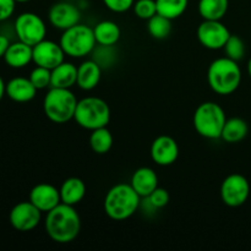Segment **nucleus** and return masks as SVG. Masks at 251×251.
Masks as SVG:
<instances>
[{"instance_id": "c85d7f7f", "label": "nucleus", "mask_w": 251, "mask_h": 251, "mask_svg": "<svg viewBox=\"0 0 251 251\" xmlns=\"http://www.w3.org/2000/svg\"><path fill=\"white\" fill-rule=\"evenodd\" d=\"M29 80L37 90H44V88L50 87L51 70L43 68V66L36 65V68L29 74Z\"/></svg>"}, {"instance_id": "9b49d317", "label": "nucleus", "mask_w": 251, "mask_h": 251, "mask_svg": "<svg viewBox=\"0 0 251 251\" xmlns=\"http://www.w3.org/2000/svg\"><path fill=\"white\" fill-rule=\"evenodd\" d=\"M42 211L38 210L31 201H22L11 208L9 215L10 225L19 232H29L39 225Z\"/></svg>"}, {"instance_id": "4468645a", "label": "nucleus", "mask_w": 251, "mask_h": 251, "mask_svg": "<svg viewBox=\"0 0 251 251\" xmlns=\"http://www.w3.org/2000/svg\"><path fill=\"white\" fill-rule=\"evenodd\" d=\"M150 153L152 161L158 166H172L179 157V146L172 136L161 135L153 140Z\"/></svg>"}, {"instance_id": "20e7f679", "label": "nucleus", "mask_w": 251, "mask_h": 251, "mask_svg": "<svg viewBox=\"0 0 251 251\" xmlns=\"http://www.w3.org/2000/svg\"><path fill=\"white\" fill-rule=\"evenodd\" d=\"M77 98L70 88L50 87L43 100L46 117L56 124H64L74 119Z\"/></svg>"}, {"instance_id": "a211bd4d", "label": "nucleus", "mask_w": 251, "mask_h": 251, "mask_svg": "<svg viewBox=\"0 0 251 251\" xmlns=\"http://www.w3.org/2000/svg\"><path fill=\"white\" fill-rule=\"evenodd\" d=\"M5 63L12 69H22L33 61V47L17 41L10 43L6 53L4 55Z\"/></svg>"}, {"instance_id": "72a5a7b5", "label": "nucleus", "mask_w": 251, "mask_h": 251, "mask_svg": "<svg viewBox=\"0 0 251 251\" xmlns=\"http://www.w3.org/2000/svg\"><path fill=\"white\" fill-rule=\"evenodd\" d=\"M9 46H10L9 38H7L6 36H4V34H0V58H4Z\"/></svg>"}, {"instance_id": "dca6fc26", "label": "nucleus", "mask_w": 251, "mask_h": 251, "mask_svg": "<svg viewBox=\"0 0 251 251\" xmlns=\"http://www.w3.org/2000/svg\"><path fill=\"white\" fill-rule=\"evenodd\" d=\"M130 185L141 198H147L152 191L158 188V176L150 167H141L134 172Z\"/></svg>"}, {"instance_id": "f03ea898", "label": "nucleus", "mask_w": 251, "mask_h": 251, "mask_svg": "<svg viewBox=\"0 0 251 251\" xmlns=\"http://www.w3.org/2000/svg\"><path fill=\"white\" fill-rule=\"evenodd\" d=\"M207 82L211 90L217 95H232L242 82V70L238 61L228 56L215 59L208 66Z\"/></svg>"}, {"instance_id": "a878e982", "label": "nucleus", "mask_w": 251, "mask_h": 251, "mask_svg": "<svg viewBox=\"0 0 251 251\" xmlns=\"http://www.w3.org/2000/svg\"><path fill=\"white\" fill-rule=\"evenodd\" d=\"M157 14L169 20H176L186 11L189 0H156Z\"/></svg>"}, {"instance_id": "f704fd0d", "label": "nucleus", "mask_w": 251, "mask_h": 251, "mask_svg": "<svg viewBox=\"0 0 251 251\" xmlns=\"http://www.w3.org/2000/svg\"><path fill=\"white\" fill-rule=\"evenodd\" d=\"M4 95H6V83L4 82L2 77L0 76V100H2Z\"/></svg>"}, {"instance_id": "bb28decb", "label": "nucleus", "mask_w": 251, "mask_h": 251, "mask_svg": "<svg viewBox=\"0 0 251 251\" xmlns=\"http://www.w3.org/2000/svg\"><path fill=\"white\" fill-rule=\"evenodd\" d=\"M147 31L154 39H166L172 32V20L156 14L147 20Z\"/></svg>"}, {"instance_id": "c9c22d12", "label": "nucleus", "mask_w": 251, "mask_h": 251, "mask_svg": "<svg viewBox=\"0 0 251 251\" xmlns=\"http://www.w3.org/2000/svg\"><path fill=\"white\" fill-rule=\"evenodd\" d=\"M248 74H249V76L251 77V58L248 61Z\"/></svg>"}, {"instance_id": "5701e85b", "label": "nucleus", "mask_w": 251, "mask_h": 251, "mask_svg": "<svg viewBox=\"0 0 251 251\" xmlns=\"http://www.w3.org/2000/svg\"><path fill=\"white\" fill-rule=\"evenodd\" d=\"M248 132H249V126L244 119L237 117L229 118L226 120L221 139L228 144H237L247 137Z\"/></svg>"}, {"instance_id": "f3484780", "label": "nucleus", "mask_w": 251, "mask_h": 251, "mask_svg": "<svg viewBox=\"0 0 251 251\" xmlns=\"http://www.w3.org/2000/svg\"><path fill=\"white\" fill-rule=\"evenodd\" d=\"M37 88L29 77H14L6 83V96L17 103H26L33 100L37 95Z\"/></svg>"}, {"instance_id": "ddd939ff", "label": "nucleus", "mask_w": 251, "mask_h": 251, "mask_svg": "<svg viewBox=\"0 0 251 251\" xmlns=\"http://www.w3.org/2000/svg\"><path fill=\"white\" fill-rule=\"evenodd\" d=\"M48 19L54 28L65 31V29L80 24L81 12L76 5L68 1H60L54 4L49 9Z\"/></svg>"}, {"instance_id": "2f4dec72", "label": "nucleus", "mask_w": 251, "mask_h": 251, "mask_svg": "<svg viewBox=\"0 0 251 251\" xmlns=\"http://www.w3.org/2000/svg\"><path fill=\"white\" fill-rule=\"evenodd\" d=\"M103 2L110 11L123 14L134 6L135 0H103Z\"/></svg>"}, {"instance_id": "7c9ffc66", "label": "nucleus", "mask_w": 251, "mask_h": 251, "mask_svg": "<svg viewBox=\"0 0 251 251\" xmlns=\"http://www.w3.org/2000/svg\"><path fill=\"white\" fill-rule=\"evenodd\" d=\"M147 201H149L150 205L153 208H163L166 207L169 203V200H171V196H169V193L163 188H157L156 190L152 191L149 196H147Z\"/></svg>"}, {"instance_id": "0eeeda50", "label": "nucleus", "mask_w": 251, "mask_h": 251, "mask_svg": "<svg viewBox=\"0 0 251 251\" xmlns=\"http://www.w3.org/2000/svg\"><path fill=\"white\" fill-rule=\"evenodd\" d=\"M59 43L66 55L76 59L85 58L97 47L93 28L83 24H77L63 31Z\"/></svg>"}, {"instance_id": "e433bc0d", "label": "nucleus", "mask_w": 251, "mask_h": 251, "mask_svg": "<svg viewBox=\"0 0 251 251\" xmlns=\"http://www.w3.org/2000/svg\"><path fill=\"white\" fill-rule=\"evenodd\" d=\"M17 2H27V1H29V0H16Z\"/></svg>"}, {"instance_id": "9d476101", "label": "nucleus", "mask_w": 251, "mask_h": 251, "mask_svg": "<svg viewBox=\"0 0 251 251\" xmlns=\"http://www.w3.org/2000/svg\"><path fill=\"white\" fill-rule=\"evenodd\" d=\"M230 34L228 27L217 20H203L198 27L199 42L211 50L225 48Z\"/></svg>"}, {"instance_id": "6ab92c4d", "label": "nucleus", "mask_w": 251, "mask_h": 251, "mask_svg": "<svg viewBox=\"0 0 251 251\" xmlns=\"http://www.w3.org/2000/svg\"><path fill=\"white\" fill-rule=\"evenodd\" d=\"M102 77V68L93 59L85 60L77 66V82L76 85L83 91L96 88Z\"/></svg>"}, {"instance_id": "b1692460", "label": "nucleus", "mask_w": 251, "mask_h": 251, "mask_svg": "<svg viewBox=\"0 0 251 251\" xmlns=\"http://www.w3.org/2000/svg\"><path fill=\"white\" fill-rule=\"evenodd\" d=\"M199 14L203 20L221 21L229 7V0H199Z\"/></svg>"}, {"instance_id": "f8f14e48", "label": "nucleus", "mask_w": 251, "mask_h": 251, "mask_svg": "<svg viewBox=\"0 0 251 251\" xmlns=\"http://www.w3.org/2000/svg\"><path fill=\"white\" fill-rule=\"evenodd\" d=\"M65 55L60 43L54 41L43 39L33 46V63L37 66H43L49 70H53L65 61Z\"/></svg>"}, {"instance_id": "6e6552de", "label": "nucleus", "mask_w": 251, "mask_h": 251, "mask_svg": "<svg viewBox=\"0 0 251 251\" xmlns=\"http://www.w3.org/2000/svg\"><path fill=\"white\" fill-rule=\"evenodd\" d=\"M14 28L19 41L31 47L46 39V22L34 12H24L19 15L15 20Z\"/></svg>"}, {"instance_id": "7ed1b4c3", "label": "nucleus", "mask_w": 251, "mask_h": 251, "mask_svg": "<svg viewBox=\"0 0 251 251\" xmlns=\"http://www.w3.org/2000/svg\"><path fill=\"white\" fill-rule=\"evenodd\" d=\"M141 196L130 184L120 183L108 190L104 198V212L110 220L125 221L140 207Z\"/></svg>"}, {"instance_id": "aec40b11", "label": "nucleus", "mask_w": 251, "mask_h": 251, "mask_svg": "<svg viewBox=\"0 0 251 251\" xmlns=\"http://www.w3.org/2000/svg\"><path fill=\"white\" fill-rule=\"evenodd\" d=\"M60 200L63 203L76 206L83 200L86 195V184L77 176H71L64 180L60 189Z\"/></svg>"}, {"instance_id": "412c9836", "label": "nucleus", "mask_w": 251, "mask_h": 251, "mask_svg": "<svg viewBox=\"0 0 251 251\" xmlns=\"http://www.w3.org/2000/svg\"><path fill=\"white\" fill-rule=\"evenodd\" d=\"M77 82V66L73 63L63 61L51 70L50 87L71 88Z\"/></svg>"}, {"instance_id": "473e14b6", "label": "nucleus", "mask_w": 251, "mask_h": 251, "mask_svg": "<svg viewBox=\"0 0 251 251\" xmlns=\"http://www.w3.org/2000/svg\"><path fill=\"white\" fill-rule=\"evenodd\" d=\"M16 2V0H0V21H5L12 16Z\"/></svg>"}, {"instance_id": "c756f323", "label": "nucleus", "mask_w": 251, "mask_h": 251, "mask_svg": "<svg viewBox=\"0 0 251 251\" xmlns=\"http://www.w3.org/2000/svg\"><path fill=\"white\" fill-rule=\"evenodd\" d=\"M132 9L139 19L150 20L157 14L156 0H136Z\"/></svg>"}, {"instance_id": "cd10ccee", "label": "nucleus", "mask_w": 251, "mask_h": 251, "mask_svg": "<svg viewBox=\"0 0 251 251\" xmlns=\"http://www.w3.org/2000/svg\"><path fill=\"white\" fill-rule=\"evenodd\" d=\"M226 56L235 61H240L245 55V43L237 34H230L225 46Z\"/></svg>"}, {"instance_id": "f257e3e1", "label": "nucleus", "mask_w": 251, "mask_h": 251, "mask_svg": "<svg viewBox=\"0 0 251 251\" xmlns=\"http://www.w3.org/2000/svg\"><path fill=\"white\" fill-rule=\"evenodd\" d=\"M44 227L48 237L59 244L74 242L80 234L81 220L75 206L60 202L47 212Z\"/></svg>"}, {"instance_id": "393cba45", "label": "nucleus", "mask_w": 251, "mask_h": 251, "mask_svg": "<svg viewBox=\"0 0 251 251\" xmlns=\"http://www.w3.org/2000/svg\"><path fill=\"white\" fill-rule=\"evenodd\" d=\"M113 135L107 126L100 127L91 131L90 146L92 151L97 154H105L110 151L113 146Z\"/></svg>"}, {"instance_id": "2eb2a0df", "label": "nucleus", "mask_w": 251, "mask_h": 251, "mask_svg": "<svg viewBox=\"0 0 251 251\" xmlns=\"http://www.w3.org/2000/svg\"><path fill=\"white\" fill-rule=\"evenodd\" d=\"M29 201L42 212H49L61 202L60 191L48 183L37 184L29 193Z\"/></svg>"}, {"instance_id": "1a4fd4ad", "label": "nucleus", "mask_w": 251, "mask_h": 251, "mask_svg": "<svg viewBox=\"0 0 251 251\" xmlns=\"http://www.w3.org/2000/svg\"><path fill=\"white\" fill-rule=\"evenodd\" d=\"M220 194L225 205L229 207H240L249 199L250 184L242 174H229L222 181Z\"/></svg>"}, {"instance_id": "39448f33", "label": "nucleus", "mask_w": 251, "mask_h": 251, "mask_svg": "<svg viewBox=\"0 0 251 251\" xmlns=\"http://www.w3.org/2000/svg\"><path fill=\"white\" fill-rule=\"evenodd\" d=\"M110 108L104 100L100 97H85L76 105L74 120L86 130L100 129L107 126L110 122Z\"/></svg>"}, {"instance_id": "423d86ee", "label": "nucleus", "mask_w": 251, "mask_h": 251, "mask_svg": "<svg viewBox=\"0 0 251 251\" xmlns=\"http://www.w3.org/2000/svg\"><path fill=\"white\" fill-rule=\"evenodd\" d=\"M225 109L216 102H203L194 113V127L205 139H221L226 124Z\"/></svg>"}, {"instance_id": "4be33fe9", "label": "nucleus", "mask_w": 251, "mask_h": 251, "mask_svg": "<svg viewBox=\"0 0 251 251\" xmlns=\"http://www.w3.org/2000/svg\"><path fill=\"white\" fill-rule=\"evenodd\" d=\"M93 33H95V38L98 46L114 47L122 37L120 27L115 22L109 21V20L98 22L93 27Z\"/></svg>"}]
</instances>
